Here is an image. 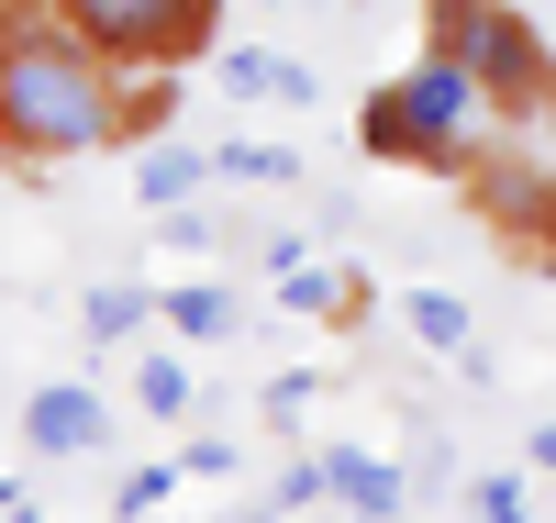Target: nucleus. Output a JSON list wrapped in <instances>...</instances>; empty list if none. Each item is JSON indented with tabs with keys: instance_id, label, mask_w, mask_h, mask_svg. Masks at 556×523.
I'll return each mask as SVG.
<instances>
[{
	"instance_id": "obj_1",
	"label": "nucleus",
	"mask_w": 556,
	"mask_h": 523,
	"mask_svg": "<svg viewBox=\"0 0 556 523\" xmlns=\"http://www.w3.org/2000/svg\"><path fill=\"white\" fill-rule=\"evenodd\" d=\"M134 146L123 134V67L45 12V0H0V157L12 167H78Z\"/></svg>"
},
{
	"instance_id": "obj_2",
	"label": "nucleus",
	"mask_w": 556,
	"mask_h": 523,
	"mask_svg": "<svg viewBox=\"0 0 556 523\" xmlns=\"http://www.w3.org/2000/svg\"><path fill=\"white\" fill-rule=\"evenodd\" d=\"M479 78L456 67V57H412L401 78H379L356 101V157H379V167H424V178H468L479 167Z\"/></svg>"
},
{
	"instance_id": "obj_3",
	"label": "nucleus",
	"mask_w": 556,
	"mask_h": 523,
	"mask_svg": "<svg viewBox=\"0 0 556 523\" xmlns=\"http://www.w3.org/2000/svg\"><path fill=\"white\" fill-rule=\"evenodd\" d=\"M424 12V57H456L479 78V101H490V123H545V101H556V45H545V23L523 12V0H412Z\"/></svg>"
},
{
	"instance_id": "obj_4",
	"label": "nucleus",
	"mask_w": 556,
	"mask_h": 523,
	"mask_svg": "<svg viewBox=\"0 0 556 523\" xmlns=\"http://www.w3.org/2000/svg\"><path fill=\"white\" fill-rule=\"evenodd\" d=\"M468 201L513 234V246L534 257V267H556V178L523 157V146H479V167H468Z\"/></svg>"
},
{
	"instance_id": "obj_5",
	"label": "nucleus",
	"mask_w": 556,
	"mask_h": 523,
	"mask_svg": "<svg viewBox=\"0 0 556 523\" xmlns=\"http://www.w3.org/2000/svg\"><path fill=\"white\" fill-rule=\"evenodd\" d=\"M23 446L45 468H67V457H101L112 446V401L89 390V378H45V390L23 401Z\"/></svg>"
},
{
	"instance_id": "obj_6",
	"label": "nucleus",
	"mask_w": 556,
	"mask_h": 523,
	"mask_svg": "<svg viewBox=\"0 0 556 523\" xmlns=\"http://www.w3.org/2000/svg\"><path fill=\"white\" fill-rule=\"evenodd\" d=\"M323 501L356 512V523H401V512H412V457H379V446H323Z\"/></svg>"
},
{
	"instance_id": "obj_7",
	"label": "nucleus",
	"mask_w": 556,
	"mask_h": 523,
	"mask_svg": "<svg viewBox=\"0 0 556 523\" xmlns=\"http://www.w3.org/2000/svg\"><path fill=\"white\" fill-rule=\"evenodd\" d=\"M101 67H123V78H146L156 67V0H45Z\"/></svg>"
},
{
	"instance_id": "obj_8",
	"label": "nucleus",
	"mask_w": 556,
	"mask_h": 523,
	"mask_svg": "<svg viewBox=\"0 0 556 523\" xmlns=\"http://www.w3.org/2000/svg\"><path fill=\"white\" fill-rule=\"evenodd\" d=\"M212 78L235 101H278V112H312L323 101V67L312 57H278V45H212Z\"/></svg>"
},
{
	"instance_id": "obj_9",
	"label": "nucleus",
	"mask_w": 556,
	"mask_h": 523,
	"mask_svg": "<svg viewBox=\"0 0 556 523\" xmlns=\"http://www.w3.org/2000/svg\"><path fill=\"white\" fill-rule=\"evenodd\" d=\"M212 189V146H178V134H146L134 146V201L146 212H190Z\"/></svg>"
},
{
	"instance_id": "obj_10",
	"label": "nucleus",
	"mask_w": 556,
	"mask_h": 523,
	"mask_svg": "<svg viewBox=\"0 0 556 523\" xmlns=\"http://www.w3.org/2000/svg\"><path fill=\"white\" fill-rule=\"evenodd\" d=\"M156 335L167 346H223V335H245V301L223 278H178V290H156Z\"/></svg>"
},
{
	"instance_id": "obj_11",
	"label": "nucleus",
	"mask_w": 556,
	"mask_h": 523,
	"mask_svg": "<svg viewBox=\"0 0 556 523\" xmlns=\"http://www.w3.org/2000/svg\"><path fill=\"white\" fill-rule=\"evenodd\" d=\"M267 301H278V312H301V323H356V312H367V278H356V267L301 257V267H278V278H267Z\"/></svg>"
},
{
	"instance_id": "obj_12",
	"label": "nucleus",
	"mask_w": 556,
	"mask_h": 523,
	"mask_svg": "<svg viewBox=\"0 0 556 523\" xmlns=\"http://www.w3.org/2000/svg\"><path fill=\"white\" fill-rule=\"evenodd\" d=\"M223 12L235 0H156V67H212V45H223Z\"/></svg>"
},
{
	"instance_id": "obj_13",
	"label": "nucleus",
	"mask_w": 556,
	"mask_h": 523,
	"mask_svg": "<svg viewBox=\"0 0 556 523\" xmlns=\"http://www.w3.org/2000/svg\"><path fill=\"white\" fill-rule=\"evenodd\" d=\"M134 401H146L156 423H190V412H201V368L178 357L167 335H156V346H134Z\"/></svg>"
},
{
	"instance_id": "obj_14",
	"label": "nucleus",
	"mask_w": 556,
	"mask_h": 523,
	"mask_svg": "<svg viewBox=\"0 0 556 523\" xmlns=\"http://www.w3.org/2000/svg\"><path fill=\"white\" fill-rule=\"evenodd\" d=\"M78 335H89V346H134V335H156V290H146V278H101V290L78 301Z\"/></svg>"
},
{
	"instance_id": "obj_15",
	"label": "nucleus",
	"mask_w": 556,
	"mask_h": 523,
	"mask_svg": "<svg viewBox=\"0 0 556 523\" xmlns=\"http://www.w3.org/2000/svg\"><path fill=\"white\" fill-rule=\"evenodd\" d=\"M401 335L424 346V357H468L479 346V312L456 301V290H401Z\"/></svg>"
},
{
	"instance_id": "obj_16",
	"label": "nucleus",
	"mask_w": 556,
	"mask_h": 523,
	"mask_svg": "<svg viewBox=\"0 0 556 523\" xmlns=\"http://www.w3.org/2000/svg\"><path fill=\"white\" fill-rule=\"evenodd\" d=\"M212 178H235V189H290V178H301V146H278V134H235V146H212Z\"/></svg>"
},
{
	"instance_id": "obj_17",
	"label": "nucleus",
	"mask_w": 556,
	"mask_h": 523,
	"mask_svg": "<svg viewBox=\"0 0 556 523\" xmlns=\"http://www.w3.org/2000/svg\"><path fill=\"white\" fill-rule=\"evenodd\" d=\"M167 501H178V457H146V468L112 480V523H156Z\"/></svg>"
},
{
	"instance_id": "obj_18",
	"label": "nucleus",
	"mask_w": 556,
	"mask_h": 523,
	"mask_svg": "<svg viewBox=\"0 0 556 523\" xmlns=\"http://www.w3.org/2000/svg\"><path fill=\"white\" fill-rule=\"evenodd\" d=\"M267 501H278V512H312V501H323V446H290V457H278V468H267Z\"/></svg>"
},
{
	"instance_id": "obj_19",
	"label": "nucleus",
	"mask_w": 556,
	"mask_h": 523,
	"mask_svg": "<svg viewBox=\"0 0 556 523\" xmlns=\"http://www.w3.org/2000/svg\"><path fill=\"white\" fill-rule=\"evenodd\" d=\"M468 512H479V523H534L523 468H490V480H468Z\"/></svg>"
},
{
	"instance_id": "obj_20",
	"label": "nucleus",
	"mask_w": 556,
	"mask_h": 523,
	"mask_svg": "<svg viewBox=\"0 0 556 523\" xmlns=\"http://www.w3.org/2000/svg\"><path fill=\"white\" fill-rule=\"evenodd\" d=\"M312 401H323V378H312V368H290V378H267V401H256V412L278 423V435H290V423H301Z\"/></svg>"
},
{
	"instance_id": "obj_21",
	"label": "nucleus",
	"mask_w": 556,
	"mask_h": 523,
	"mask_svg": "<svg viewBox=\"0 0 556 523\" xmlns=\"http://www.w3.org/2000/svg\"><path fill=\"white\" fill-rule=\"evenodd\" d=\"M245 468V446H223V435H201V446H178V480H235Z\"/></svg>"
},
{
	"instance_id": "obj_22",
	"label": "nucleus",
	"mask_w": 556,
	"mask_h": 523,
	"mask_svg": "<svg viewBox=\"0 0 556 523\" xmlns=\"http://www.w3.org/2000/svg\"><path fill=\"white\" fill-rule=\"evenodd\" d=\"M523 468H534V480H556V412H545L534 435H523Z\"/></svg>"
},
{
	"instance_id": "obj_23",
	"label": "nucleus",
	"mask_w": 556,
	"mask_h": 523,
	"mask_svg": "<svg viewBox=\"0 0 556 523\" xmlns=\"http://www.w3.org/2000/svg\"><path fill=\"white\" fill-rule=\"evenodd\" d=\"M235 523H290V512H278V501H245V512H235Z\"/></svg>"
},
{
	"instance_id": "obj_24",
	"label": "nucleus",
	"mask_w": 556,
	"mask_h": 523,
	"mask_svg": "<svg viewBox=\"0 0 556 523\" xmlns=\"http://www.w3.org/2000/svg\"><path fill=\"white\" fill-rule=\"evenodd\" d=\"M0 512H23V480H12V468H0Z\"/></svg>"
},
{
	"instance_id": "obj_25",
	"label": "nucleus",
	"mask_w": 556,
	"mask_h": 523,
	"mask_svg": "<svg viewBox=\"0 0 556 523\" xmlns=\"http://www.w3.org/2000/svg\"><path fill=\"white\" fill-rule=\"evenodd\" d=\"M0 523H34V501H23V512H0Z\"/></svg>"
},
{
	"instance_id": "obj_26",
	"label": "nucleus",
	"mask_w": 556,
	"mask_h": 523,
	"mask_svg": "<svg viewBox=\"0 0 556 523\" xmlns=\"http://www.w3.org/2000/svg\"><path fill=\"white\" fill-rule=\"evenodd\" d=\"M256 12H278V0H256Z\"/></svg>"
},
{
	"instance_id": "obj_27",
	"label": "nucleus",
	"mask_w": 556,
	"mask_h": 523,
	"mask_svg": "<svg viewBox=\"0 0 556 523\" xmlns=\"http://www.w3.org/2000/svg\"><path fill=\"white\" fill-rule=\"evenodd\" d=\"M523 12H534V0H523Z\"/></svg>"
},
{
	"instance_id": "obj_28",
	"label": "nucleus",
	"mask_w": 556,
	"mask_h": 523,
	"mask_svg": "<svg viewBox=\"0 0 556 523\" xmlns=\"http://www.w3.org/2000/svg\"><path fill=\"white\" fill-rule=\"evenodd\" d=\"M401 523H412V512H401Z\"/></svg>"
},
{
	"instance_id": "obj_29",
	"label": "nucleus",
	"mask_w": 556,
	"mask_h": 523,
	"mask_svg": "<svg viewBox=\"0 0 556 523\" xmlns=\"http://www.w3.org/2000/svg\"><path fill=\"white\" fill-rule=\"evenodd\" d=\"M545 112H556V101H545Z\"/></svg>"
}]
</instances>
